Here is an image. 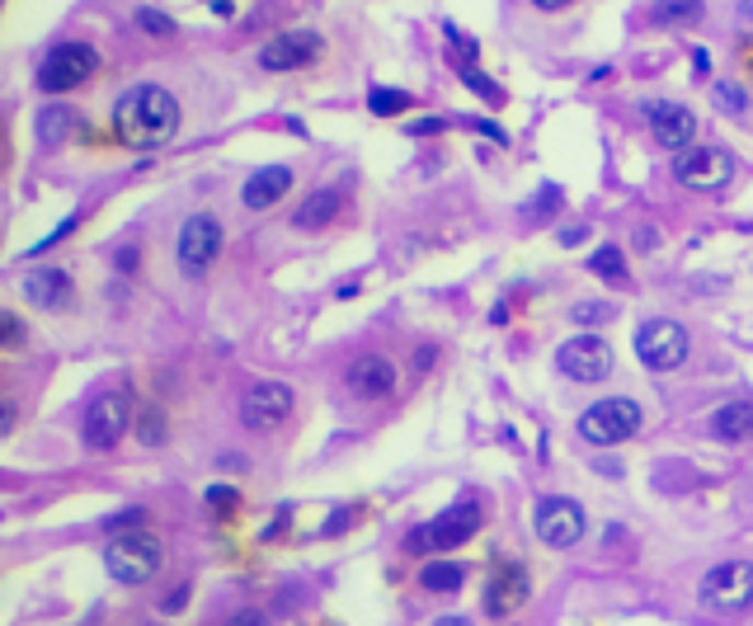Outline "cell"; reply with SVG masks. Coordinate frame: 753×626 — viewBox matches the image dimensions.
I'll return each instance as SVG.
<instances>
[{"label":"cell","mask_w":753,"mask_h":626,"mask_svg":"<svg viewBox=\"0 0 753 626\" xmlns=\"http://www.w3.org/2000/svg\"><path fill=\"white\" fill-rule=\"evenodd\" d=\"M179 132V100L165 85H132L114 104V137L132 151H155Z\"/></svg>","instance_id":"1"},{"label":"cell","mask_w":753,"mask_h":626,"mask_svg":"<svg viewBox=\"0 0 753 626\" xmlns=\"http://www.w3.org/2000/svg\"><path fill=\"white\" fill-rule=\"evenodd\" d=\"M161 566H165L161 542H155L151 532H141V528L118 532V537H108V546H104V570L128 589L147 584L151 575H161Z\"/></svg>","instance_id":"2"},{"label":"cell","mask_w":753,"mask_h":626,"mask_svg":"<svg viewBox=\"0 0 753 626\" xmlns=\"http://www.w3.org/2000/svg\"><path fill=\"white\" fill-rule=\"evenodd\" d=\"M640 425H646V410L626 396H612V401H593L584 415H579V433L589 438L593 448H612V443H626L636 438Z\"/></svg>","instance_id":"3"},{"label":"cell","mask_w":753,"mask_h":626,"mask_svg":"<svg viewBox=\"0 0 753 626\" xmlns=\"http://www.w3.org/2000/svg\"><path fill=\"white\" fill-rule=\"evenodd\" d=\"M100 71V53L90 48V43H57V48H47V57L38 61V90L43 95H67L81 81Z\"/></svg>","instance_id":"4"},{"label":"cell","mask_w":753,"mask_h":626,"mask_svg":"<svg viewBox=\"0 0 753 626\" xmlns=\"http://www.w3.org/2000/svg\"><path fill=\"white\" fill-rule=\"evenodd\" d=\"M476 528H480V505L476 499H457V505L443 509L433 523L410 532V537H405V552H452V546L476 537Z\"/></svg>","instance_id":"5"},{"label":"cell","mask_w":753,"mask_h":626,"mask_svg":"<svg viewBox=\"0 0 753 626\" xmlns=\"http://www.w3.org/2000/svg\"><path fill=\"white\" fill-rule=\"evenodd\" d=\"M128 419H132V391L128 386H114L104 391L100 401H90V410L81 419V438L90 452H108L128 433Z\"/></svg>","instance_id":"6"},{"label":"cell","mask_w":753,"mask_h":626,"mask_svg":"<svg viewBox=\"0 0 753 626\" xmlns=\"http://www.w3.org/2000/svg\"><path fill=\"white\" fill-rule=\"evenodd\" d=\"M222 222H217L212 212H194L188 222L179 227V241H175V259L184 278H202L217 264V255H222Z\"/></svg>","instance_id":"7"},{"label":"cell","mask_w":753,"mask_h":626,"mask_svg":"<svg viewBox=\"0 0 753 626\" xmlns=\"http://www.w3.org/2000/svg\"><path fill=\"white\" fill-rule=\"evenodd\" d=\"M697 599L711 607V613H744L753 603V566L749 560H726V566H711L697 589Z\"/></svg>","instance_id":"8"},{"label":"cell","mask_w":753,"mask_h":626,"mask_svg":"<svg viewBox=\"0 0 753 626\" xmlns=\"http://www.w3.org/2000/svg\"><path fill=\"white\" fill-rule=\"evenodd\" d=\"M636 358L650 372H673L687 358V331H683L679 321H664V316L646 321L636 331Z\"/></svg>","instance_id":"9"},{"label":"cell","mask_w":753,"mask_h":626,"mask_svg":"<svg viewBox=\"0 0 753 626\" xmlns=\"http://www.w3.org/2000/svg\"><path fill=\"white\" fill-rule=\"evenodd\" d=\"M673 175H679L683 189L716 194V189H726L730 184L734 161H730V151H720V147H687L679 161H673Z\"/></svg>","instance_id":"10"},{"label":"cell","mask_w":753,"mask_h":626,"mask_svg":"<svg viewBox=\"0 0 753 626\" xmlns=\"http://www.w3.org/2000/svg\"><path fill=\"white\" fill-rule=\"evenodd\" d=\"M556 368L565 372L570 382H603L607 372H612V349H607V339L603 335H575V339H565L560 349H556Z\"/></svg>","instance_id":"11"},{"label":"cell","mask_w":753,"mask_h":626,"mask_svg":"<svg viewBox=\"0 0 753 626\" xmlns=\"http://www.w3.org/2000/svg\"><path fill=\"white\" fill-rule=\"evenodd\" d=\"M532 528H537V537L546 546H556V552H565V546H575L579 537H584V509H579V499H565V495H546L537 505V519H532Z\"/></svg>","instance_id":"12"},{"label":"cell","mask_w":753,"mask_h":626,"mask_svg":"<svg viewBox=\"0 0 753 626\" xmlns=\"http://www.w3.org/2000/svg\"><path fill=\"white\" fill-rule=\"evenodd\" d=\"M292 391L282 386V382H255V386H245V396H241V425L245 429H278L282 419L292 415Z\"/></svg>","instance_id":"13"},{"label":"cell","mask_w":753,"mask_h":626,"mask_svg":"<svg viewBox=\"0 0 753 626\" xmlns=\"http://www.w3.org/2000/svg\"><path fill=\"white\" fill-rule=\"evenodd\" d=\"M646 123H650L654 142L664 151H687L693 147V137H697V114L687 104H673V100H654L646 108Z\"/></svg>","instance_id":"14"},{"label":"cell","mask_w":753,"mask_h":626,"mask_svg":"<svg viewBox=\"0 0 753 626\" xmlns=\"http://www.w3.org/2000/svg\"><path fill=\"white\" fill-rule=\"evenodd\" d=\"M528 593H532L528 566H518V560H505V566L490 575V584H485V613H490L495 622H505V617H513L518 607L528 603Z\"/></svg>","instance_id":"15"},{"label":"cell","mask_w":753,"mask_h":626,"mask_svg":"<svg viewBox=\"0 0 753 626\" xmlns=\"http://www.w3.org/2000/svg\"><path fill=\"white\" fill-rule=\"evenodd\" d=\"M321 53V38L311 34V28H292V34H278L259 48V67L264 71H297L306 67V61H316Z\"/></svg>","instance_id":"16"},{"label":"cell","mask_w":753,"mask_h":626,"mask_svg":"<svg viewBox=\"0 0 753 626\" xmlns=\"http://www.w3.org/2000/svg\"><path fill=\"white\" fill-rule=\"evenodd\" d=\"M344 382H349L354 396L376 401V396H391V391H396V368H391V358H382V353H363L349 363Z\"/></svg>","instance_id":"17"},{"label":"cell","mask_w":753,"mask_h":626,"mask_svg":"<svg viewBox=\"0 0 753 626\" xmlns=\"http://www.w3.org/2000/svg\"><path fill=\"white\" fill-rule=\"evenodd\" d=\"M24 297L43 311H67L76 302V283L67 269H34L24 274Z\"/></svg>","instance_id":"18"},{"label":"cell","mask_w":753,"mask_h":626,"mask_svg":"<svg viewBox=\"0 0 753 626\" xmlns=\"http://www.w3.org/2000/svg\"><path fill=\"white\" fill-rule=\"evenodd\" d=\"M339 208H344V189L339 184H321V189H311L302 198V208L292 212V227L297 231H321V227L335 222Z\"/></svg>","instance_id":"19"},{"label":"cell","mask_w":753,"mask_h":626,"mask_svg":"<svg viewBox=\"0 0 753 626\" xmlns=\"http://www.w3.org/2000/svg\"><path fill=\"white\" fill-rule=\"evenodd\" d=\"M292 189V170L288 165H269V170H255V175L245 179V208L250 212H264L274 208V202H282V194Z\"/></svg>","instance_id":"20"},{"label":"cell","mask_w":753,"mask_h":626,"mask_svg":"<svg viewBox=\"0 0 753 626\" xmlns=\"http://www.w3.org/2000/svg\"><path fill=\"white\" fill-rule=\"evenodd\" d=\"M81 128H85L81 114H76V108H67V104H47V108H38V123H34V132H38L43 147H61L67 137H76Z\"/></svg>","instance_id":"21"},{"label":"cell","mask_w":753,"mask_h":626,"mask_svg":"<svg viewBox=\"0 0 753 626\" xmlns=\"http://www.w3.org/2000/svg\"><path fill=\"white\" fill-rule=\"evenodd\" d=\"M711 433L720 443H740V438L753 433V401H730L711 415Z\"/></svg>","instance_id":"22"},{"label":"cell","mask_w":753,"mask_h":626,"mask_svg":"<svg viewBox=\"0 0 753 626\" xmlns=\"http://www.w3.org/2000/svg\"><path fill=\"white\" fill-rule=\"evenodd\" d=\"M706 14L702 0H654L650 5V24H669V28H687Z\"/></svg>","instance_id":"23"},{"label":"cell","mask_w":753,"mask_h":626,"mask_svg":"<svg viewBox=\"0 0 753 626\" xmlns=\"http://www.w3.org/2000/svg\"><path fill=\"white\" fill-rule=\"evenodd\" d=\"M462 579H466V570L462 566H448V560H433V566L419 570V584L429 589V593H457Z\"/></svg>","instance_id":"24"},{"label":"cell","mask_w":753,"mask_h":626,"mask_svg":"<svg viewBox=\"0 0 753 626\" xmlns=\"http://www.w3.org/2000/svg\"><path fill=\"white\" fill-rule=\"evenodd\" d=\"M589 269L607 278V283H626V264H622V250L617 245H603V250H593L589 255Z\"/></svg>","instance_id":"25"},{"label":"cell","mask_w":753,"mask_h":626,"mask_svg":"<svg viewBox=\"0 0 753 626\" xmlns=\"http://www.w3.org/2000/svg\"><path fill=\"white\" fill-rule=\"evenodd\" d=\"M368 108H372V114H405V108H410V95H405V90L376 85L372 95H368Z\"/></svg>","instance_id":"26"},{"label":"cell","mask_w":753,"mask_h":626,"mask_svg":"<svg viewBox=\"0 0 753 626\" xmlns=\"http://www.w3.org/2000/svg\"><path fill=\"white\" fill-rule=\"evenodd\" d=\"M711 100H716V108H726V114H744V108H749L744 85H734V81H716Z\"/></svg>","instance_id":"27"},{"label":"cell","mask_w":753,"mask_h":626,"mask_svg":"<svg viewBox=\"0 0 753 626\" xmlns=\"http://www.w3.org/2000/svg\"><path fill=\"white\" fill-rule=\"evenodd\" d=\"M612 316H617V306H612V302H575L570 306V321L575 325H603Z\"/></svg>","instance_id":"28"},{"label":"cell","mask_w":753,"mask_h":626,"mask_svg":"<svg viewBox=\"0 0 753 626\" xmlns=\"http://www.w3.org/2000/svg\"><path fill=\"white\" fill-rule=\"evenodd\" d=\"M137 28L141 34H151V38H175V20L161 10H137Z\"/></svg>","instance_id":"29"},{"label":"cell","mask_w":753,"mask_h":626,"mask_svg":"<svg viewBox=\"0 0 753 626\" xmlns=\"http://www.w3.org/2000/svg\"><path fill=\"white\" fill-rule=\"evenodd\" d=\"M556 208H560V189H556V184H542L537 202H532V208H523V217H528V222H542V217H552Z\"/></svg>","instance_id":"30"},{"label":"cell","mask_w":753,"mask_h":626,"mask_svg":"<svg viewBox=\"0 0 753 626\" xmlns=\"http://www.w3.org/2000/svg\"><path fill=\"white\" fill-rule=\"evenodd\" d=\"M137 438L141 443H165V419H161V410H141V425H137Z\"/></svg>","instance_id":"31"},{"label":"cell","mask_w":753,"mask_h":626,"mask_svg":"<svg viewBox=\"0 0 753 626\" xmlns=\"http://www.w3.org/2000/svg\"><path fill=\"white\" fill-rule=\"evenodd\" d=\"M0 335H5V349H24V325L14 311H0Z\"/></svg>","instance_id":"32"},{"label":"cell","mask_w":753,"mask_h":626,"mask_svg":"<svg viewBox=\"0 0 753 626\" xmlns=\"http://www.w3.org/2000/svg\"><path fill=\"white\" fill-rule=\"evenodd\" d=\"M141 523H147V513H141V509H128V513H118V519H108L104 532H108V537H118V532H132V528H141Z\"/></svg>","instance_id":"33"},{"label":"cell","mask_w":753,"mask_h":626,"mask_svg":"<svg viewBox=\"0 0 753 626\" xmlns=\"http://www.w3.org/2000/svg\"><path fill=\"white\" fill-rule=\"evenodd\" d=\"M76 227H81V217H67V222H61V227H53V231H47V236H43V241L34 245V255H38V250H53L57 241H67V236H71V231H76Z\"/></svg>","instance_id":"34"},{"label":"cell","mask_w":753,"mask_h":626,"mask_svg":"<svg viewBox=\"0 0 753 626\" xmlns=\"http://www.w3.org/2000/svg\"><path fill=\"white\" fill-rule=\"evenodd\" d=\"M443 128H448V118H424V123H415L410 132L415 137H433V132H443Z\"/></svg>","instance_id":"35"},{"label":"cell","mask_w":753,"mask_h":626,"mask_svg":"<svg viewBox=\"0 0 753 626\" xmlns=\"http://www.w3.org/2000/svg\"><path fill=\"white\" fill-rule=\"evenodd\" d=\"M231 499H235V495L227 490V485H212V490H208V505H212V509H222V505L231 509Z\"/></svg>","instance_id":"36"},{"label":"cell","mask_w":753,"mask_h":626,"mask_svg":"<svg viewBox=\"0 0 753 626\" xmlns=\"http://www.w3.org/2000/svg\"><path fill=\"white\" fill-rule=\"evenodd\" d=\"M227 626H264V613H255V607H245V613H235Z\"/></svg>","instance_id":"37"},{"label":"cell","mask_w":753,"mask_h":626,"mask_svg":"<svg viewBox=\"0 0 753 626\" xmlns=\"http://www.w3.org/2000/svg\"><path fill=\"white\" fill-rule=\"evenodd\" d=\"M118 269H123V274H132V269H137V250H132V245H123V250H118Z\"/></svg>","instance_id":"38"},{"label":"cell","mask_w":753,"mask_h":626,"mask_svg":"<svg viewBox=\"0 0 753 626\" xmlns=\"http://www.w3.org/2000/svg\"><path fill=\"white\" fill-rule=\"evenodd\" d=\"M184 603H188V589H175V593H170V599H165V613H179Z\"/></svg>","instance_id":"39"},{"label":"cell","mask_w":753,"mask_h":626,"mask_svg":"<svg viewBox=\"0 0 753 626\" xmlns=\"http://www.w3.org/2000/svg\"><path fill=\"white\" fill-rule=\"evenodd\" d=\"M532 5H537V10H546V14H556V10H565V5H570V0H532Z\"/></svg>","instance_id":"40"},{"label":"cell","mask_w":753,"mask_h":626,"mask_svg":"<svg viewBox=\"0 0 753 626\" xmlns=\"http://www.w3.org/2000/svg\"><path fill=\"white\" fill-rule=\"evenodd\" d=\"M433 626H471V617H457V613H452V617H438Z\"/></svg>","instance_id":"41"},{"label":"cell","mask_w":753,"mask_h":626,"mask_svg":"<svg viewBox=\"0 0 753 626\" xmlns=\"http://www.w3.org/2000/svg\"><path fill=\"white\" fill-rule=\"evenodd\" d=\"M208 5H212V10H231V0H208Z\"/></svg>","instance_id":"42"}]
</instances>
